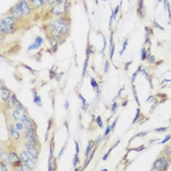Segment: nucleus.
I'll return each instance as SVG.
<instances>
[{
	"mask_svg": "<svg viewBox=\"0 0 171 171\" xmlns=\"http://www.w3.org/2000/svg\"><path fill=\"white\" fill-rule=\"evenodd\" d=\"M104 1H106V0H104Z\"/></svg>",
	"mask_w": 171,
	"mask_h": 171,
	"instance_id": "69168bd1",
	"label": "nucleus"
},
{
	"mask_svg": "<svg viewBox=\"0 0 171 171\" xmlns=\"http://www.w3.org/2000/svg\"><path fill=\"white\" fill-rule=\"evenodd\" d=\"M12 100H13V103H14V105H15V107H19V106H22V104H21L20 102H19V100L17 99V97H16V95H12Z\"/></svg>",
	"mask_w": 171,
	"mask_h": 171,
	"instance_id": "393cba45",
	"label": "nucleus"
},
{
	"mask_svg": "<svg viewBox=\"0 0 171 171\" xmlns=\"http://www.w3.org/2000/svg\"><path fill=\"white\" fill-rule=\"evenodd\" d=\"M15 127L17 128L19 131H23V130H25L26 125H25V123L23 121H17L16 124H15Z\"/></svg>",
	"mask_w": 171,
	"mask_h": 171,
	"instance_id": "a211bd4d",
	"label": "nucleus"
},
{
	"mask_svg": "<svg viewBox=\"0 0 171 171\" xmlns=\"http://www.w3.org/2000/svg\"><path fill=\"white\" fill-rule=\"evenodd\" d=\"M164 154H165L166 156H170V155H171V146H169V147H167V148L165 149Z\"/></svg>",
	"mask_w": 171,
	"mask_h": 171,
	"instance_id": "e433bc0d",
	"label": "nucleus"
},
{
	"mask_svg": "<svg viewBox=\"0 0 171 171\" xmlns=\"http://www.w3.org/2000/svg\"><path fill=\"white\" fill-rule=\"evenodd\" d=\"M25 137L27 139V143L30 144H36V134H35V128H27L25 132Z\"/></svg>",
	"mask_w": 171,
	"mask_h": 171,
	"instance_id": "6e6552de",
	"label": "nucleus"
},
{
	"mask_svg": "<svg viewBox=\"0 0 171 171\" xmlns=\"http://www.w3.org/2000/svg\"><path fill=\"white\" fill-rule=\"evenodd\" d=\"M94 153H95V151H93V152H92V153L90 154V155H89V158L87 159V162H86V164H85V167H86V166L88 165V163H89V162L91 161V159H92V157L94 156Z\"/></svg>",
	"mask_w": 171,
	"mask_h": 171,
	"instance_id": "58836bf2",
	"label": "nucleus"
},
{
	"mask_svg": "<svg viewBox=\"0 0 171 171\" xmlns=\"http://www.w3.org/2000/svg\"><path fill=\"white\" fill-rule=\"evenodd\" d=\"M1 170H2V171H7V170H8V167L5 165V162H4V161H2V163H1Z\"/></svg>",
	"mask_w": 171,
	"mask_h": 171,
	"instance_id": "a18cd8bd",
	"label": "nucleus"
},
{
	"mask_svg": "<svg viewBox=\"0 0 171 171\" xmlns=\"http://www.w3.org/2000/svg\"><path fill=\"white\" fill-rule=\"evenodd\" d=\"M16 19L7 16V17H3L1 19V24H0V28H1V33H12L14 32V27L16 25Z\"/></svg>",
	"mask_w": 171,
	"mask_h": 171,
	"instance_id": "f03ea898",
	"label": "nucleus"
},
{
	"mask_svg": "<svg viewBox=\"0 0 171 171\" xmlns=\"http://www.w3.org/2000/svg\"><path fill=\"white\" fill-rule=\"evenodd\" d=\"M168 129V127H159V128H156V129H155V132H158V133H161V132H165L166 130Z\"/></svg>",
	"mask_w": 171,
	"mask_h": 171,
	"instance_id": "2f4dec72",
	"label": "nucleus"
},
{
	"mask_svg": "<svg viewBox=\"0 0 171 171\" xmlns=\"http://www.w3.org/2000/svg\"><path fill=\"white\" fill-rule=\"evenodd\" d=\"M132 90H133V94H134V98H135V100H136V103H137V105L139 106V105H140V102H139L138 95H137V91H136V88H135L134 85L132 86Z\"/></svg>",
	"mask_w": 171,
	"mask_h": 171,
	"instance_id": "a878e982",
	"label": "nucleus"
},
{
	"mask_svg": "<svg viewBox=\"0 0 171 171\" xmlns=\"http://www.w3.org/2000/svg\"><path fill=\"white\" fill-rule=\"evenodd\" d=\"M33 102L38 106V107H42V102H41V97L35 92V90H33Z\"/></svg>",
	"mask_w": 171,
	"mask_h": 171,
	"instance_id": "2eb2a0df",
	"label": "nucleus"
},
{
	"mask_svg": "<svg viewBox=\"0 0 171 171\" xmlns=\"http://www.w3.org/2000/svg\"><path fill=\"white\" fill-rule=\"evenodd\" d=\"M109 69H110V62L109 61H106L105 62V73H108V71H109Z\"/></svg>",
	"mask_w": 171,
	"mask_h": 171,
	"instance_id": "f704fd0d",
	"label": "nucleus"
},
{
	"mask_svg": "<svg viewBox=\"0 0 171 171\" xmlns=\"http://www.w3.org/2000/svg\"><path fill=\"white\" fill-rule=\"evenodd\" d=\"M19 169H20V170H22V171H25V170H31V168H30L27 164H26L25 162H23L22 164L19 166Z\"/></svg>",
	"mask_w": 171,
	"mask_h": 171,
	"instance_id": "b1692460",
	"label": "nucleus"
},
{
	"mask_svg": "<svg viewBox=\"0 0 171 171\" xmlns=\"http://www.w3.org/2000/svg\"><path fill=\"white\" fill-rule=\"evenodd\" d=\"M94 141H89V143H88V145H87V148H86V151H85V157L86 156H88L89 155V154H90V152H91V150L93 149V146H94Z\"/></svg>",
	"mask_w": 171,
	"mask_h": 171,
	"instance_id": "f3484780",
	"label": "nucleus"
},
{
	"mask_svg": "<svg viewBox=\"0 0 171 171\" xmlns=\"http://www.w3.org/2000/svg\"><path fill=\"white\" fill-rule=\"evenodd\" d=\"M140 112H141L140 109H137V112H136V115H135L134 119H133V121H132V124H135V123H136V121H137V120L139 119V115H140Z\"/></svg>",
	"mask_w": 171,
	"mask_h": 171,
	"instance_id": "bb28decb",
	"label": "nucleus"
},
{
	"mask_svg": "<svg viewBox=\"0 0 171 171\" xmlns=\"http://www.w3.org/2000/svg\"><path fill=\"white\" fill-rule=\"evenodd\" d=\"M148 62L150 63V64H154L155 62V57L154 56V55H151V56H149L148 58Z\"/></svg>",
	"mask_w": 171,
	"mask_h": 171,
	"instance_id": "c9c22d12",
	"label": "nucleus"
},
{
	"mask_svg": "<svg viewBox=\"0 0 171 171\" xmlns=\"http://www.w3.org/2000/svg\"><path fill=\"white\" fill-rule=\"evenodd\" d=\"M27 114V112L25 107L22 105V106H19V107H15L14 112L12 113V116L16 121H22V119Z\"/></svg>",
	"mask_w": 171,
	"mask_h": 171,
	"instance_id": "0eeeda50",
	"label": "nucleus"
},
{
	"mask_svg": "<svg viewBox=\"0 0 171 171\" xmlns=\"http://www.w3.org/2000/svg\"><path fill=\"white\" fill-rule=\"evenodd\" d=\"M42 44H43V38L40 37V36H37V37L35 38L34 43L28 46L27 51H31V50H33V49H38Z\"/></svg>",
	"mask_w": 171,
	"mask_h": 171,
	"instance_id": "9d476101",
	"label": "nucleus"
},
{
	"mask_svg": "<svg viewBox=\"0 0 171 171\" xmlns=\"http://www.w3.org/2000/svg\"><path fill=\"white\" fill-rule=\"evenodd\" d=\"M20 157L22 159V161L27 164L31 169H33L35 165V158L33 156H31L27 151H22L20 153Z\"/></svg>",
	"mask_w": 171,
	"mask_h": 171,
	"instance_id": "423d86ee",
	"label": "nucleus"
},
{
	"mask_svg": "<svg viewBox=\"0 0 171 171\" xmlns=\"http://www.w3.org/2000/svg\"><path fill=\"white\" fill-rule=\"evenodd\" d=\"M101 141H102V136H101V135H99V136H98V138H97V140H96V144H99Z\"/></svg>",
	"mask_w": 171,
	"mask_h": 171,
	"instance_id": "8fccbe9b",
	"label": "nucleus"
},
{
	"mask_svg": "<svg viewBox=\"0 0 171 171\" xmlns=\"http://www.w3.org/2000/svg\"><path fill=\"white\" fill-rule=\"evenodd\" d=\"M169 122H171V118H170V119H169Z\"/></svg>",
	"mask_w": 171,
	"mask_h": 171,
	"instance_id": "0e129e2a",
	"label": "nucleus"
},
{
	"mask_svg": "<svg viewBox=\"0 0 171 171\" xmlns=\"http://www.w3.org/2000/svg\"><path fill=\"white\" fill-rule=\"evenodd\" d=\"M58 1H59V0H47V3H48L49 5H54V4H56Z\"/></svg>",
	"mask_w": 171,
	"mask_h": 171,
	"instance_id": "c03bdc74",
	"label": "nucleus"
},
{
	"mask_svg": "<svg viewBox=\"0 0 171 171\" xmlns=\"http://www.w3.org/2000/svg\"><path fill=\"white\" fill-rule=\"evenodd\" d=\"M117 120H118V116H116V118L113 120V122H112V124L111 125L112 126V131H113V129H114V127H115V124H116V122H117Z\"/></svg>",
	"mask_w": 171,
	"mask_h": 171,
	"instance_id": "a19ab883",
	"label": "nucleus"
},
{
	"mask_svg": "<svg viewBox=\"0 0 171 171\" xmlns=\"http://www.w3.org/2000/svg\"><path fill=\"white\" fill-rule=\"evenodd\" d=\"M74 144H75V153L76 154H79V145H78V143L77 142H74Z\"/></svg>",
	"mask_w": 171,
	"mask_h": 171,
	"instance_id": "de8ad7c7",
	"label": "nucleus"
},
{
	"mask_svg": "<svg viewBox=\"0 0 171 171\" xmlns=\"http://www.w3.org/2000/svg\"><path fill=\"white\" fill-rule=\"evenodd\" d=\"M170 139H171V134H168V135H166V136H165V138L163 139V140H162L161 142H160V144H161V145L165 144L166 142H168V141L170 140Z\"/></svg>",
	"mask_w": 171,
	"mask_h": 171,
	"instance_id": "72a5a7b5",
	"label": "nucleus"
},
{
	"mask_svg": "<svg viewBox=\"0 0 171 171\" xmlns=\"http://www.w3.org/2000/svg\"><path fill=\"white\" fill-rule=\"evenodd\" d=\"M86 52H87V55H89V54H93V53L95 52V48H94V46H92V45H88Z\"/></svg>",
	"mask_w": 171,
	"mask_h": 171,
	"instance_id": "cd10ccee",
	"label": "nucleus"
},
{
	"mask_svg": "<svg viewBox=\"0 0 171 171\" xmlns=\"http://www.w3.org/2000/svg\"><path fill=\"white\" fill-rule=\"evenodd\" d=\"M147 58H148L147 50H146L145 47H143V48L141 49V59H142V61H145V60H147Z\"/></svg>",
	"mask_w": 171,
	"mask_h": 171,
	"instance_id": "aec40b11",
	"label": "nucleus"
},
{
	"mask_svg": "<svg viewBox=\"0 0 171 171\" xmlns=\"http://www.w3.org/2000/svg\"><path fill=\"white\" fill-rule=\"evenodd\" d=\"M50 27L51 30L53 31V35H68L69 33V28L68 26V23L65 22V21H62L60 19H56L53 20L52 22L50 23Z\"/></svg>",
	"mask_w": 171,
	"mask_h": 171,
	"instance_id": "f257e3e1",
	"label": "nucleus"
},
{
	"mask_svg": "<svg viewBox=\"0 0 171 171\" xmlns=\"http://www.w3.org/2000/svg\"><path fill=\"white\" fill-rule=\"evenodd\" d=\"M142 69H143V68H142V66L138 67V69H137V70L133 73V75H132V77H131V82H132V83L135 81V79H136V77H137V75H138V73L142 71Z\"/></svg>",
	"mask_w": 171,
	"mask_h": 171,
	"instance_id": "6ab92c4d",
	"label": "nucleus"
},
{
	"mask_svg": "<svg viewBox=\"0 0 171 171\" xmlns=\"http://www.w3.org/2000/svg\"><path fill=\"white\" fill-rule=\"evenodd\" d=\"M78 97H79V99L81 100L82 105H83V106H82V109H86V107H87V105H88V104H87V101L83 98V96H82L81 94H78Z\"/></svg>",
	"mask_w": 171,
	"mask_h": 171,
	"instance_id": "5701e85b",
	"label": "nucleus"
},
{
	"mask_svg": "<svg viewBox=\"0 0 171 171\" xmlns=\"http://www.w3.org/2000/svg\"><path fill=\"white\" fill-rule=\"evenodd\" d=\"M96 121H97V124L100 128H103L104 127V124H103V121H102V118L101 116H97V118H96Z\"/></svg>",
	"mask_w": 171,
	"mask_h": 171,
	"instance_id": "c756f323",
	"label": "nucleus"
},
{
	"mask_svg": "<svg viewBox=\"0 0 171 171\" xmlns=\"http://www.w3.org/2000/svg\"><path fill=\"white\" fill-rule=\"evenodd\" d=\"M126 105H127V101H125V102H123V103H122V106H123V107H125Z\"/></svg>",
	"mask_w": 171,
	"mask_h": 171,
	"instance_id": "bf43d9fd",
	"label": "nucleus"
},
{
	"mask_svg": "<svg viewBox=\"0 0 171 171\" xmlns=\"http://www.w3.org/2000/svg\"><path fill=\"white\" fill-rule=\"evenodd\" d=\"M167 0H163V6H164V9L166 10V7H167Z\"/></svg>",
	"mask_w": 171,
	"mask_h": 171,
	"instance_id": "4d7b16f0",
	"label": "nucleus"
},
{
	"mask_svg": "<svg viewBox=\"0 0 171 171\" xmlns=\"http://www.w3.org/2000/svg\"><path fill=\"white\" fill-rule=\"evenodd\" d=\"M153 24H154V26H155L156 28H158V29H160V30H163V29H164L162 27H160V26L157 24V22H156V21H154V22H153Z\"/></svg>",
	"mask_w": 171,
	"mask_h": 171,
	"instance_id": "ea45409f",
	"label": "nucleus"
},
{
	"mask_svg": "<svg viewBox=\"0 0 171 171\" xmlns=\"http://www.w3.org/2000/svg\"><path fill=\"white\" fill-rule=\"evenodd\" d=\"M160 1H161V0H157V2H160Z\"/></svg>",
	"mask_w": 171,
	"mask_h": 171,
	"instance_id": "e2e57ef3",
	"label": "nucleus"
},
{
	"mask_svg": "<svg viewBox=\"0 0 171 171\" xmlns=\"http://www.w3.org/2000/svg\"><path fill=\"white\" fill-rule=\"evenodd\" d=\"M27 2L31 7H32V9L36 10L43 5L46 2V0H27Z\"/></svg>",
	"mask_w": 171,
	"mask_h": 171,
	"instance_id": "9b49d317",
	"label": "nucleus"
},
{
	"mask_svg": "<svg viewBox=\"0 0 171 171\" xmlns=\"http://www.w3.org/2000/svg\"><path fill=\"white\" fill-rule=\"evenodd\" d=\"M62 75H63V73H60L59 75H57V76H56V80H57V81H60V79H61V76H62Z\"/></svg>",
	"mask_w": 171,
	"mask_h": 171,
	"instance_id": "864d4df0",
	"label": "nucleus"
},
{
	"mask_svg": "<svg viewBox=\"0 0 171 171\" xmlns=\"http://www.w3.org/2000/svg\"><path fill=\"white\" fill-rule=\"evenodd\" d=\"M118 11H119V6H116L115 9L113 10V13H114V20L116 19V15L118 14Z\"/></svg>",
	"mask_w": 171,
	"mask_h": 171,
	"instance_id": "79ce46f5",
	"label": "nucleus"
},
{
	"mask_svg": "<svg viewBox=\"0 0 171 171\" xmlns=\"http://www.w3.org/2000/svg\"><path fill=\"white\" fill-rule=\"evenodd\" d=\"M169 19H170V20H171V14H170V15H169Z\"/></svg>",
	"mask_w": 171,
	"mask_h": 171,
	"instance_id": "680f3d73",
	"label": "nucleus"
},
{
	"mask_svg": "<svg viewBox=\"0 0 171 171\" xmlns=\"http://www.w3.org/2000/svg\"><path fill=\"white\" fill-rule=\"evenodd\" d=\"M10 96H11V91L4 86H1V99H2V101L7 102L10 99Z\"/></svg>",
	"mask_w": 171,
	"mask_h": 171,
	"instance_id": "ddd939ff",
	"label": "nucleus"
},
{
	"mask_svg": "<svg viewBox=\"0 0 171 171\" xmlns=\"http://www.w3.org/2000/svg\"><path fill=\"white\" fill-rule=\"evenodd\" d=\"M154 99H155L154 96H150V97L146 100V102H147V103H148V102H149V103H151V101H152V100H154Z\"/></svg>",
	"mask_w": 171,
	"mask_h": 171,
	"instance_id": "09e8293b",
	"label": "nucleus"
},
{
	"mask_svg": "<svg viewBox=\"0 0 171 171\" xmlns=\"http://www.w3.org/2000/svg\"><path fill=\"white\" fill-rule=\"evenodd\" d=\"M138 16L141 19L145 18L146 15V9H145V5H144V1L143 0H139V6H138Z\"/></svg>",
	"mask_w": 171,
	"mask_h": 171,
	"instance_id": "4468645a",
	"label": "nucleus"
},
{
	"mask_svg": "<svg viewBox=\"0 0 171 171\" xmlns=\"http://www.w3.org/2000/svg\"><path fill=\"white\" fill-rule=\"evenodd\" d=\"M109 155H110V153L106 154V155H105V156L103 157V160H107V159H108V157H109Z\"/></svg>",
	"mask_w": 171,
	"mask_h": 171,
	"instance_id": "6e6d98bb",
	"label": "nucleus"
},
{
	"mask_svg": "<svg viewBox=\"0 0 171 171\" xmlns=\"http://www.w3.org/2000/svg\"><path fill=\"white\" fill-rule=\"evenodd\" d=\"M67 10H68V7H67L66 2L63 1V0H59V1L52 7L51 13L55 16H62V15H65Z\"/></svg>",
	"mask_w": 171,
	"mask_h": 171,
	"instance_id": "7ed1b4c3",
	"label": "nucleus"
},
{
	"mask_svg": "<svg viewBox=\"0 0 171 171\" xmlns=\"http://www.w3.org/2000/svg\"><path fill=\"white\" fill-rule=\"evenodd\" d=\"M26 148H27V151L28 152V154L31 155V156H33L35 159L38 157V150L37 148L35 147L34 144H30V143H27L26 144Z\"/></svg>",
	"mask_w": 171,
	"mask_h": 171,
	"instance_id": "1a4fd4ad",
	"label": "nucleus"
},
{
	"mask_svg": "<svg viewBox=\"0 0 171 171\" xmlns=\"http://www.w3.org/2000/svg\"><path fill=\"white\" fill-rule=\"evenodd\" d=\"M24 16H28L31 14V6L28 4L27 0H20V1L14 6Z\"/></svg>",
	"mask_w": 171,
	"mask_h": 171,
	"instance_id": "39448f33",
	"label": "nucleus"
},
{
	"mask_svg": "<svg viewBox=\"0 0 171 171\" xmlns=\"http://www.w3.org/2000/svg\"><path fill=\"white\" fill-rule=\"evenodd\" d=\"M106 48H107V40H106V38H104V46H103V48H102V54H104L105 53V50H106Z\"/></svg>",
	"mask_w": 171,
	"mask_h": 171,
	"instance_id": "37998d69",
	"label": "nucleus"
},
{
	"mask_svg": "<svg viewBox=\"0 0 171 171\" xmlns=\"http://www.w3.org/2000/svg\"><path fill=\"white\" fill-rule=\"evenodd\" d=\"M131 64H132V62H128V63L126 64V65H125V67H124V69H125V70H127V69H128V67H129V66L131 65Z\"/></svg>",
	"mask_w": 171,
	"mask_h": 171,
	"instance_id": "3c124183",
	"label": "nucleus"
},
{
	"mask_svg": "<svg viewBox=\"0 0 171 171\" xmlns=\"http://www.w3.org/2000/svg\"><path fill=\"white\" fill-rule=\"evenodd\" d=\"M147 134H148V132H147V131H146V132H142L141 134H138V135H137V137H142V136H145V135H147Z\"/></svg>",
	"mask_w": 171,
	"mask_h": 171,
	"instance_id": "603ef678",
	"label": "nucleus"
},
{
	"mask_svg": "<svg viewBox=\"0 0 171 171\" xmlns=\"http://www.w3.org/2000/svg\"><path fill=\"white\" fill-rule=\"evenodd\" d=\"M117 103L116 102H113V104H112V114H114L115 112H116V111H117Z\"/></svg>",
	"mask_w": 171,
	"mask_h": 171,
	"instance_id": "c85d7f7f",
	"label": "nucleus"
},
{
	"mask_svg": "<svg viewBox=\"0 0 171 171\" xmlns=\"http://www.w3.org/2000/svg\"><path fill=\"white\" fill-rule=\"evenodd\" d=\"M113 52H114V44L110 46V58H111V60H112V58H113Z\"/></svg>",
	"mask_w": 171,
	"mask_h": 171,
	"instance_id": "473e14b6",
	"label": "nucleus"
},
{
	"mask_svg": "<svg viewBox=\"0 0 171 171\" xmlns=\"http://www.w3.org/2000/svg\"><path fill=\"white\" fill-rule=\"evenodd\" d=\"M90 83H91V86H92V88L97 92V93H99L100 92V90H99V84L97 83V81H96V79L95 78H91L90 79Z\"/></svg>",
	"mask_w": 171,
	"mask_h": 171,
	"instance_id": "dca6fc26",
	"label": "nucleus"
},
{
	"mask_svg": "<svg viewBox=\"0 0 171 171\" xmlns=\"http://www.w3.org/2000/svg\"><path fill=\"white\" fill-rule=\"evenodd\" d=\"M123 89H124V88H121V89L119 90V92H118V94H117V97H116V98H119V97H120V95H121V92H122V90H123Z\"/></svg>",
	"mask_w": 171,
	"mask_h": 171,
	"instance_id": "13d9d810",
	"label": "nucleus"
},
{
	"mask_svg": "<svg viewBox=\"0 0 171 171\" xmlns=\"http://www.w3.org/2000/svg\"><path fill=\"white\" fill-rule=\"evenodd\" d=\"M168 166H169V161L167 160L166 156H160L155 161L154 166L152 167V170H156V171L167 170Z\"/></svg>",
	"mask_w": 171,
	"mask_h": 171,
	"instance_id": "20e7f679",
	"label": "nucleus"
},
{
	"mask_svg": "<svg viewBox=\"0 0 171 171\" xmlns=\"http://www.w3.org/2000/svg\"><path fill=\"white\" fill-rule=\"evenodd\" d=\"M79 163V158H78V154H75V155L73 156V159H72V165L75 167L76 165H78Z\"/></svg>",
	"mask_w": 171,
	"mask_h": 171,
	"instance_id": "4be33fe9",
	"label": "nucleus"
},
{
	"mask_svg": "<svg viewBox=\"0 0 171 171\" xmlns=\"http://www.w3.org/2000/svg\"><path fill=\"white\" fill-rule=\"evenodd\" d=\"M88 56H89V55H87V58H86V60H85V63H84V67H83V73H82V76H84L85 72H86V69H87V65H88Z\"/></svg>",
	"mask_w": 171,
	"mask_h": 171,
	"instance_id": "7c9ffc66",
	"label": "nucleus"
},
{
	"mask_svg": "<svg viewBox=\"0 0 171 171\" xmlns=\"http://www.w3.org/2000/svg\"><path fill=\"white\" fill-rule=\"evenodd\" d=\"M65 151H66V146H64L63 147V149L61 150V152H60V154H59V158L64 155V153H65Z\"/></svg>",
	"mask_w": 171,
	"mask_h": 171,
	"instance_id": "49530a36",
	"label": "nucleus"
},
{
	"mask_svg": "<svg viewBox=\"0 0 171 171\" xmlns=\"http://www.w3.org/2000/svg\"><path fill=\"white\" fill-rule=\"evenodd\" d=\"M95 2H96V4H98L99 3V0H95Z\"/></svg>",
	"mask_w": 171,
	"mask_h": 171,
	"instance_id": "052dcab7",
	"label": "nucleus"
},
{
	"mask_svg": "<svg viewBox=\"0 0 171 171\" xmlns=\"http://www.w3.org/2000/svg\"><path fill=\"white\" fill-rule=\"evenodd\" d=\"M111 132H112V126L108 125V127H107V129H106V132H105V136H108Z\"/></svg>",
	"mask_w": 171,
	"mask_h": 171,
	"instance_id": "4c0bfd02",
	"label": "nucleus"
},
{
	"mask_svg": "<svg viewBox=\"0 0 171 171\" xmlns=\"http://www.w3.org/2000/svg\"><path fill=\"white\" fill-rule=\"evenodd\" d=\"M8 129H9V133H10V135H11V137H12L13 139H15V140H19L20 137H21V135H20V133L18 132L19 130L17 129V128L14 127L12 124H10Z\"/></svg>",
	"mask_w": 171,
	"mask_h": 171,
	"instance_id": "f8f14e48",
	"label": "nucleus"
},
{
	"mask_svg": "<svg viewBox=\"0 0 171 171\" xmlns=\"http://www.w3.org/2000/svg\"><path fill=\"white\" fill-rule=\"evenodd\" d=\"M127 44H128V38H125L124 41H123V44H122V49L119 51V55H122V54H123V52L126 50Z\"/></svg>",
	"mask_w": 171,
	"mask_h": 171,
	"instance_id": "412c9836",
	"label": "nucleus"
},
{
	"mask_svg": "<svg viewBox=\"0 0 171 171\" xmlns=\"http://www.w3.org/2000/svg\"><path fill=\"white\" fill-rule=\"evenodd\" d=\"M65 109L67 111L69 110V101H66V103H65Z\"/></svg>",
	"mask_w": 171,
	"mask_h": 171,
	"instance_id": "5fc2aeb1",
	"label": "nucleus"
}]
</instances>
